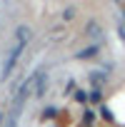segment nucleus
Masks as SVG:
<instances>
[{
  "instance_id": "nucleus-2",
  "label": "nucleus",
  "mask_w": 125,
  "mask_h": 127,
  "mask_svg": "<svg viewBox=\"0 0 125 127\" xmlns=\"http://www.w3.org/2000/svg\"><path fill=\"white\" fill-rule=\"evenodd\" d=\"M0 117H3V112H0Z\"/></svg>"
},
{
  "instance_id": "nucleus-1",
  "label": "nucleus",
  "mask_w": 125,
  "mask_h": 127,
  "mask_svg": "<svg viewBox=\"0 0 125 127\" xmlns=\"http://www.w3.org/2000/svg\"><path fill=\"white\" fill-rule=\"evenodd\" d=\"M23 50H25V42H15L13 45V50L5 55V62H3V70H0V80H8V75L13 72V67H15V62L20 60V55H23Z\"/></svg>"
}]
</instances>
